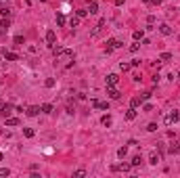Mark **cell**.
Instances as JSON below:
<instances>
[{
	"instance_id": "1",
	"label": "cell",
	"mask_w": 180,
	"mask_h": 178,
	"mask_svg": "<svg viewBox=\"0 0 180 178\" xmlns=\"http://www.w3.org/2000/svg\"><path fill=\"white\" fill-rule=\"evenodd\" d=\"M52 52H55V57H57V61H61V65L63 67H69L71 63H74V59H76V55H74V50H69V48H63V46H52Z\"/></svg>"
},
{
	"instance_id": "2",
	"label": "cell",
	"mask_w": 180,
	"mask_h": 178,
	"mask_svg": "<svg viewBox=\"0 0 180 178\" xmlns=\"http://www.w3.org/2000/svg\"><path fill=\"white\" fill-rule=\"evenodd\" d=\"M178 120H180V113L178 111H170L166 118H164V124H166V126H174Z\"/></svg>"
},
{
	"instance_id": "3",
	"label": "cell",
	"mask_w": 180,
	"mask_h": 178,
	"mask_svg": "<svg viewBox=\"0 0 180 178\" xmlns=\"http://www.w3.org/2000/svg\"><path fill=\"white\" fill-rule=\"evenodd\" d=\"M122 46H124V42H122V40H115V38L107 40V52H111L113 48H122Z\"/></svg>"
},
{
	"instance_id": "4",
	"label": "cell",
	"mask_w": 180,
	"mask_h": 178,
	"mask_svg": "<svg viewBox=\"0 0 180 178\" xmlns=\"http://www.w3.org/2000/svg\"><path fill=\"white\" fill-rule=\"evenodd\" d=\"M105 82H107V86H117V82H120V76H117V74H109Z\"/></svg>"
},
{
	"instance_id": "5",
	"label": "cell",
	"mask_w": 180,
	"mask_h": 178,
	"mask_svg": "<svg viewBox=\"0 0 180 178\" xmlns=\"http://www.w3.org/2000/svg\"><path fill=\"white\" fill-rule=\"evenodd\" d=\"M40 111H42V109H40L38 105H32V107H27V109H25V113H27L30 118H36V115H40Z\"/></svg>"
},
{
	"instance_id": "6",
	"label": "cell",
	"mask_w": 180,
	"mask_h": 178,
	"mask_svg": "<svg viewBox=\"0 0 180 178\" xmlns=\"http://www.w3.org/2000/svg\"><path fill=\"white\" fill-rule=\"evenodd\" d=\"M103 27H105V19H101V21L96 23V27H94L92 32H90V36H92V38H96V36H98V34L103 32Z\"/></svg>"
},
{
	"instance_id": "7",
	"label": "cell",
	"mask_w": 180,
	"mask_h": 178,
	"mask_svg": "<svg viewBox=\"0 0 180 178\" xmlns=\"http://www.w3.org/2000/svg\"><path fill=\"white\" fill-rule=\"evenodd\" d=\"M107 96L109 99H120V90L115 86H107Z\"/></svg>"
},
{
	"instance_id": "8",
	"label": "cell",
	"mask_w": 180,
	"mask_h": 178,
	"mask_svg": "<svg viewBox=\"0 0 180 178\" xmlns=\"http://www.w3.org/2000/svg\"><path fill=\"white\" fill-rule=\"evenodd\" d=\"M132 168V164H126V162H122L120 166H113V172H128Z\"/></svg>"
},
{
	"instance_id": "9",
	"label": "cell",
	"mask_w": 180,
	"mask_h": 178,
	"mask_svg": "<svg viewBox=\"0 0 180 178\" xmlns=\"http://www.w3.org/2000/svg\"><path fill=\"white\" fill-rule=\"evenodd\" d=\"M92 107H94V109H109V103L98 101V99H92Z\"/></svg>"
},
{
	"instance_id": "10",
	"label": "cell",
	"mask_w": 180,
	"mask_h": 178,
	"mask_svg": "<svg viewBox=\"0 0 180 178\" xmlns=\"http://www.w3.org/2000/svg\"><path fill=\"white\" fill-rule=\"evenodd\" d=\"M46 42L50 44V46H55V42H57V34L52 32V30H48V32H46Z\"/></svg>"
},
{
	"instance_id": "11",
	"label": "cell",
	"mask_w": 180,
	"mask_h": 178,
	"mask_svg": "<svg viewBox=\"0 0 180 178\" xmlns=\"http://www.w3.org/2000/svg\"><path fill=\"white\" fill-rule=\"evenodd\" d=\"M159 162H161V155H159V153H155V151H153V153L149 155V164H151V166H157Z\"/></svg>"
},
{
	"instance_id": "12",
	"label": "cell",
	"mask_w": 180,
	"mask_h": 178,
	"mask_svg": "<svg viewBox=\"0 0 180 178\" xmlns=\"http://www.w3.org/2000/svg\"><path fill=\"white\" fill-rule=\"evenodd\" d=\"M168 151H170V155H176V153H180V142H178V140H174L172 145L168 147Z\"/></svg>"
},
{
	"instance_id": "13",
	"label": "cell",
	"mask_w": 180,
	"mask_h": 178,
	"mask_svg": "<svg viewBox=\"0 0 180 178\" xmlns=\"http://www.w3.org/2000/svg\"><path fill=\"white\" fill-rule=\"evenodd\" d=\"M0 113H2V118H11V113H13V107L11 105H2V109H0Z\"/></svg>"
},
{
	"instance_id": "14",
	"label": "cell",
	"mask_w": 180,
	"mask_h": 178,
	"mask_svg": "<svg viewBox=\"0 0 180 178\" xmlns=\"http://www.w3.org/2000/svg\"><path fill=\"white\" fill-rule=\"evenodd\" d=\"M159 34H161V36H170V34H172V27H170L168 23H161V25H159Z\"/></svg>"
},
{
	"instance_id": "15",
	"label": "cell",
	"mask_w": 180,
	"mask_h": 178,
	"mask_svg": "<svg viewBox=\"0 0 180 178\" xmlns=\"http://www.w3.org/2000/svg\"><path fill=\"white\" fill-rule=\"evenodd\" d=\"M172 52H161L159 55V63H170V61H172Z\"/></svg>"
},
{
	"instance_id": "16",
	"label": "cell",
	"mask_w": 180,
	"mask_h": 178,
	"mask_svg": "<svg viewBox=\"0 0 180 178\" xmlns=\"http://www.w3.org/2000/svg\"><path fill=\"white\" fill-rule=\"evenodd\" d=\"M8 25H11V21H8L6 17H2V21H0V34H6V30H8Z\"/></svg>"
},
{
	"instance_id": "17",
	"label": "cell",
	"mask_w": 180,
	"mask_h": 178,
	"mask_svg": "<svg viewBox=\"0 0 180 178\" xmlns=\"http://www.w3.org/2000/svg\"><path fill=\"white\" fill-rule=\"evenodd\" d=\"M40 109H42V113H46V115H50L52 111H55V107H52L50 103H44V105L40 107Z\"/></svg>"
},
{
	"instance_id": "18",
	"label": "cell",
	"mask_w": 180,
	"mask_h": 178,
	"mask_svg": "<svg viewBox=\"0 0 180 178\" xmlns=\"http://www.w3.org/2000/svg\"><path fill=\"white\" fill-rule=\"evenodd\" d=\"M136 118V109H134V107H130L128 111H126V120H134Z\"/></svg>"
},
{
	"instance_id": "19",
	"label": "cell",
	"mask_w": 180,
	"mask_h": 178,
	"mask_svg": "<svg viewBox=\"0 0 180 178\" xmlns=\"http://www.w3.org/2000/svg\"><path fill=\"white\" fill-rule=\"evenodd\" d=\"M101 124H103V126H111V124H113L111 115H103V118H101Z\"/></svg>"
},
{
	"instance_id": "20",
	"label": "cell",
	"mask_w": 180,
	"mask_h": 178,
	"mask_svg": "<svg viewBox=\"0 0 180 178\" xmlns=\"http://www.w3.org/2000/svg\"><path fill=\"white\" fill-rule=\"evenodd\" d=\"M88 13H90V15H96V13H98V4L94 2V0H92V4H90V8H88Z\"/></svg>"
},
{
	"instance_id": "21",
	"label": "cell",
	"mask_w": 180,
	"mask_h": 178,
	"mask_svg": "<svg viewBox=\"0 0 180 178\" xmlns=\"http://www.w3.org/2000/svg\"><path fill=\"white\" fill-rule=\"evenodd\" d=\"M6 126H19V120L17 118H6Z\"/></svg>"
},
{
	"instance_id": "22",
	"label": "cell",
	"mask_w": 180,
	"mask_h": 178,
	"mask_svg": "<svg viewBox=\"0 0 180 178\" xmlns=\"http://www.w3.org/2000/svg\"><path fill=\"white\" fill-rule=\"evenodd\" d=\"M69 25H71V27H78V25H80V17H78V15L71 17V19H69Z\"/></svg>"
},
{
	"instance_id": "23",
	"label": "cell",
	"mask_w": 180,
	"mask_h": 178,
	"mask_svg": "<svg viewBox=\"0 0 180 178\" xmlns=\"http://www.w3.org/2000/svg\"><path fill=\"white\" fill-rule=\"evenodd\" d=\"M4 59H6V61H17L19 57H17L15 52H4Z\"/></svg>"
},
{
	"instance_id": "24",
	"label": "cell",
	"mask_w": 180,
	"mask_h": 178,
	"mask_svg": "<svg viewBox=\"0 0 180 178\" xmlns=\"http://www.w3.org/2000/svg\"><path fill=\"white\" fill-rule=\"evenodd\" d=\"M130 164H132V166H140V164H142V157H140V155H134Z\"/></svg>"
},
{
	"instance_id": "25",
	"label": "cell",
	"mask_w": 180,
	"mask_h": 178,
	"mask_svg": "<svg viewBox=\"0 0 180 178\" xmlns=\"http://www.w3.org/2000/svg\"><path fill=\"white\" fill-rule=\"evenodd\" d=\"M126 155H128V147H122V149H117V157H126Z\"/></svg>"
},
{
	"instance_id": "26",
	"label": "cell",
	"mask_w": 180,
	"mask_h": 178,
	"mask_svg": "<svg viewBox=\"0 0 180 178\" xmlns=\"http://www.w3.org/2000/svg\"><path fill=\"white\" fill-rule=\"evenodd\" d=\"M142 101H140V96H134V99H132V103H130V107H134V109H136V107L140 105Z\"/></svg>"
},
{
	"instance_id": "27",
	"label": "cell",
	"mask_w": 180,
	"mask_h": 178,
	"mask_svg": "<svg viewBox=\"0 0 180 178\" xmlns=\"http://www.w3.org/2000/svg\"><path fill=\"white\" fill-rule=\"evenodd\" d=\"M34 134H36V132H34L32 128H23V136H27V138H32Z\"/></svg>"
},
{
	"instance_id": "28",
	"label": "cell",
	"mask_w": 180,
	"mask_h": 178,
	"mask_svg": "<svg viewBox=\"0 0 180 178\" xmlns=\"http://www.w3.org/2000/svg\"><path fill=\"white\" fill-rule=\"evenodd\" d=\"M130 67H132V63H126V61H122V63H120V69H122V71H128Z\"/></svg>"
},
{
	"instance_id": "29",
	"label": "cell",
	"mask_w": 180,
	"mask_h": 178,
	"mask_svg": "<svg viewBox=\"0 0 180 178\" xmlns=\"http://www.w3.org/2000/svg\"><path fill=\"white\" fill-rule=\"evenodd\" d=\"M140 48V44H138V40H134V44H130V52H136Z\"/></svg>"
},
{
	"instance_id": "30",
	"label": "cell",
	"mask_w": 180,
	"mask_h": 178,
	"mask_svg": "<svg viewBox=\"0 0 180 178\" xmlns=\"http://www.w3.org/2000/svg\"><path fill=\"white\" fill-rule=\"evenodd\" d=\"M0 13H2V17H8V13H11V11H8L6 4H2V6H0Z\"/></svg>"
},
{
	"instance_id": "31",
	"label": "cell",
	"mask_w": 180,
	"mask_h": 178,
	"mask_svg": "<svg viewBox=\"0 0 180 178\" xmlns=\"http://www.w3.org/2000/svg\"><path fill=\"white\" fill-rule=\"evenodd\" d=\"M86 15H88V8H80V11H78V17H80V19H84Z\"/></svg>"
},
{
	"instance_id": "32",
	"label": "cell",
	"mask_w": 180,
	"mask_h": 178,
	"mask_svg": "<svg viewBox=\"0 0 180 178\" xmlns=\"http://www.w3.org/2000/svg\"><path fill=\"white\" fill-rule=\"evenodd\" d=\"M132 36H134V40H142V36H145V34H142L140 30H136V32H134Z\"/></svg>"
},
{
	"instance_id": "33",
	"label": "cell",
	"mask_w": 180,
	"mask_h": 178,
	"mask_svg": "<svg viewBox=\"0 0 180 178\" xmlns=\"http://www.w3.org/2000/svg\"><path fill=\"white\" fill-rule=\"evenodd\" d=\"M57 25H65V17H63L61 13L57 15Z\"/></svg>"
},
{
	"instance_id": "34",
	"label": "cell",
	"mask_w": 180,
	"mask_h": 178,
	"mask_svg": "<svg viewBox=\"0 0 180 178\" xmlns=\"http://www.w3.org/2000/svg\"><path fill=\"white\" fill-rule=\"evenodd\" d=\"M8 174H11L8 168H0V176H8Z\"/></svg>"
},
{
	"instance_id": "35",
	"label": "cell",
	"mask_w": 180,
	"mask_h": 178,
	"mask_svg": "<svg viewBox=\"0 0 180 178\" xmlns=\"http://www.w3.org/2000/svg\"><path fill=\"white\" fill-rule=\"evenodd\" d=\"M155 21H157V19H155V15H149V17H147V23H149V25H153Z\"/></svg>"
},
{
	"instance_id": "36",
	"label": "cell",
	"mask_w": 180,
	"mask_h": 178,
	"mask_svg": "<svg viewBox=\"0 0 180 178\" xmlns=\"http://www.w3.org/2000/svg\"><path fill=\"white\" fill-rule=\"evenodd\" d=\"M147 99H151V92H142L140 94V101H147Z\"/></svg>"
},
{
	"instance_id": "37",
	"label": "cell",
	"mask_w": 180,
	"mask_h": 178,
	"mask_svg": "<svg viewBox=\"0 0 180 178\" xmlns=\"http://www.w3.org/2000/svg\"><path fill=\"white\" fill-rule=\"evenodd\" d=\"M147 130H149V132H155V130H157V124H149Z\"/></svg>"
},
{
	"instance_id": "38",
	"label": "cell",
	"mask_w": 180,
	"mask_h": 178,
	"mask_svg": "<svg viewBox=\"0 0 180 178\" xmlns=\"http://www.w3.org/2000/svg\"><path fill=\"white\" fill-rule=\"evenodd\" d=\"M15 44H23V36H15Z\"/></svg>"
},
{
	"instance_id": "39",
	"label": "cell",
	"mask_w": 180,
	"mask_h": 178,
	"mask_svg": "<svg viewBox=\"0 0 180 178\" xmlns=\"http://www.w3.org/2000/svg\"><path fill=\"white\" fill-rule=\"evenodd\" d=\"M46 86H48V88H52V86H55V80L48 78V80H46Z\"/></svg>"
},
{
	"instance_id": "40",
	"label": "cell",
	"mask_w": 180,
	"mask_h": 178,
	"mask_svg": "<svg viewBox=\"0 0 180 178\" xmlns=\"http://www.w3.org/2000/svg\"><path fill=\"white\" fill-rule=\"evenodd\" d=\"M76 176H86V170H76Z\"/></svg>"
},
{
	"instance_id": "41",
	"label": "cell",
	"mask_w": 180,
	"mask_h": 178,
	"mask_svg": "<svg viewBox=\"0 0 180 178\" xmlns=\"http://www.w3.org/2000/svg\"><path fill=\"white\" fill-rule=\"evenodd\" d=\"M124 2H126V0H115V4H117V6H122Z\"/></svg>"
},
{
	"instance_id": "42",
	"label": "cell",
	"mask_w": 180,
	"mask_h": 178,
	"mask_svg": "<svg viewBox=\"0 0 180 178\" xmlns=\"http://www.w3.org/2000/svg\"><path fill=\"white\" fill-rule=\"evenodd\" d=\"M178 80H180V71H178Z\"/></svg>"
},
{
	"instance_id": "43",
	"label": "cell",
	"mask_w": 180,
	"mask_h": 178,
	"mask_svg": "<svg viewBox=\"0 0 180 178\" xmlns=\"http://www.w3.org/2000/svg\"><path fill=\"white\" fill-rule=\"evenodd\" d=\"M0 63H2V57H0Z\"/></svg>"
},
{
	"instance_id": "44",
	"label": "cell",
	"mask_w": 180,
	"mask_h": 178,
	"mask_svg": "<svg viewBox=\"0 0 180 178\" xmlns=\"http://www.w3.org/2000/svg\"><path fill=\"white\" fill-rule=\"evenodd\" d=\"M0 109H2V103H0Z\"/></svg>"
},
{
	"instance_id": "45",
	"label": "cell",
	"mask_w": 180,
	"mask_h": 178,
	"mask_svg": "<svg viewBox=\"0 0 180 178\" xmlns=\"http://www.w3.org/2000/svg\"><path fill=\"white\" fill-rule=\"evenodd\" d=\"M42 2H44V0H42Z\"/></svg>"
}]
</instances>
